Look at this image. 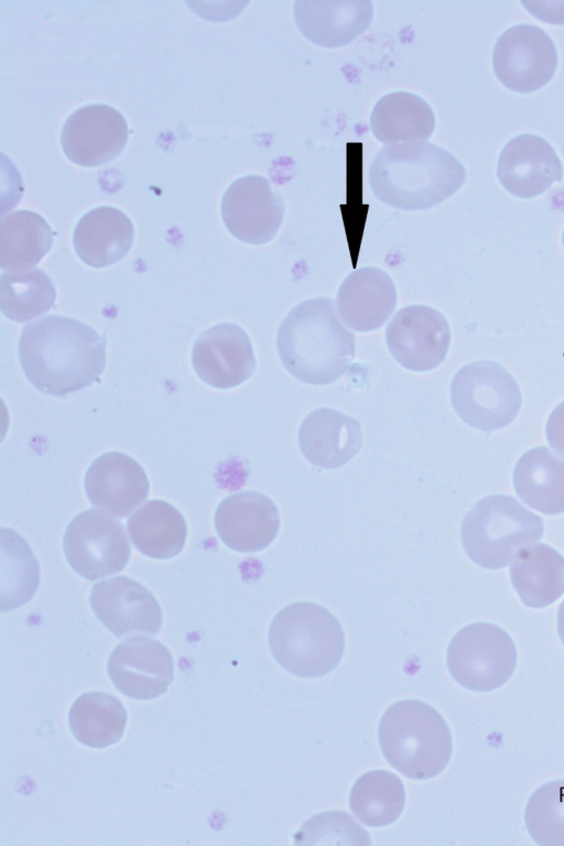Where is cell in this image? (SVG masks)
<instances>
[{"mask_svg":"<svg viewBox=\"0 0 564 846\" xmlns=\"http://www.w3.org/2000/svg\"><path fill=\"white\" fill-rule=\"evenodd\" d=\"M19 358L37 390L64 397L98 381L106 365V341L80 321L50 315L23 328Z\"/></svg>","mask_w":564,"mask_h":846,"instance_id":"cell-1","label":"cell"},{"mask_svg":"<svg viewBox=\"0 0 564 846\" xmlns=\"http://www.w3.org/2000/svg\"><path fill=\"white\" fill-rule=\"evenodd\" d=\"M373 195L403 210H423L455 194L466 180L464 165L447 150L429 141L386 145L368 173Z\"/></svg>","mask_w":564,"mask_h":846,"instance_id":"cell-2","label":"cell"},{"mask_svg":"<svg viewBox=\"0 0 564 846\" xmlns=\"http://www.w3.org/2000/svg\"><path fill=\"white\" fill-rule=\"evenodd\" d=\"M279 357L302 382L325 386L338 380L356 354V337L339 318L332 300L299 303L282 321L276 336Z\"/></svg>","mask_w":564,"mask_h":846,"instance_id":"cell-3","label":"cell"},{"mask_svg":"<svg viewBox=\"0 0 564 846\" xmlns=\"http://www.w3.org/2000/svg\"><path fill=\"white\" fill-rule=\"evenodd\" d=\"M378 739L389 764L415 780L440 774L453 750L445 719L431 705L417 699L390 706L380 719Z\"/></svg>","mask_w":564,"mask_h":846,"instance_id":"cell-4","label":"cell"},{"mask_svg":"<svg viewBox=\"0 0 564 846\" xmlns=\"http://www.w3.org/2000/svg\"><path fill=\"white\" fill-rule=\"evenodd\" d=\"M269 647L278 663L301 677H319L334 670L345 650L336 617L314 603L284 607L269 628Z\"/></svg>","mask_w":564,"mask_h":846,"instance_id":"cell-5","label":"cell"},{"mask_svg":"<svg viewBox=\"0 0 564 846\" xmlns=\"http://www.w3.org/2000/svg\"><path fill=\"white\" fill-rule=\"evenodd\" d=\"M543 519L516 498L491 495L478 500L462 522V544L468 557L488 570L508 566L523 547L538 542Z\"/></svg>","mask_w":564,"mask_h":846,"instance_id":"cell-6","label":"cell"},{"mask_svg":"<svg viewBox=\"0 0 564 846\" xmlns=\"http://www.w3.org/2000/svg\"><path fill=\"white\" fill-rule=\"evenodd\" d=\"M451 401L467 425L492 432L513 422L521 409L522 397L516 379L502 365L478 360L455 373Z\"/></svg>","mask_w":564,"mask_h":846,"instance_id":"cell-7","label":"cell"},{"mask_svg":"<svg viewBox=\"0 0 564 846\" xmlns=\"http://www.w3.org/2000/svg\"><path fill=\"white\" fill-rule=\"evenodd\" d=\"M446 663L453 679L466 690L491 692L513 675L518 652L510 634L497 625L475 622L452 638Z\"/></svg>","mask_w":564,"mask_h":846,"instance_id":"cell-8","label":"cell"},{"mask_svg":"<svg viewBox=\"0 0 564 846\" xmlns=\"http://www.w3.org/2000/svg\"><path fill=\"white\" fill-rule=\"evenodd\" d=\"M63 549L70 567L89 581L122 571L130 557L121 522L97 509L86 510L70 521Z\"/></svg>","mask_w":564,"mask_h":846,"instance_id":"cell-9","label":"cell"},{"mask_svg":"<svg viewBox=\"0 0 564 846\" xmlns=\"http://www.w3.org/2000/svg\"><path fill=\"white\" fill-rule=\"evenodd\" d=\"M496 77L508 89L529 94L545 86L557 67V53L550 35L532 24L506 30L492 52Z\"/></svg>","mask_w":564,"mask_h":846,"instance_id":"cell-10","label":"cell"},{"mask_svg":"<svg viewBox=\"0 0 564 846\" xmlns=\"http://www.w3.org/2000/svg\"><path fill=\"white\" fill-rule=\"evenodd\" d=\"M391 356L403 368L423 372L437 368L446 358L451 329L436 308L413 304L402 307L386 329Z\"/></svg>","mask_w":564,"mask_h":846,"instance_id":"cell-11","label":"cell"},{"mask_svg":"<svg viewBox=\"0 0 564 846\" xmlns=\"http://www.w3.org/2000/svg\"><path fill=\"white\" fill-rule=\"evenodd\" d=\"M284 213L283 198L260 175L236 180L221 199V218L229 232L254 246L268 243L276 236Z\"/></svg>","mask_w":564,"mask_h":846,"instance_id":"cell-12","label":"cell"},{"mask_svg":"<svg viewBox=\"0 0 564 846\" xmlns=\"http://www.w3.org/2000/svg\"><path fill=\"white\" fill-rule=\"evenodd\" d=\"M129 129L124 117L110 106L82 107L65 121L61 144L73 163L96 167L116 159L127 144Z\"/></svg>","mask_w":564,"mask_h":846,"instance_id":"cell-13","label":"cell"},{"mask_svg":"<svg viewBox=\"0 0 564 846\" xmlns=\"http://www.w3.org/2000/svg\"><path fill=\"white\" fill-rule=\"evenodd\" d=\"M108 675L123 695L134 699H152L167 691L174 679L171 652L160 641L133 637L111 652Z\"/></svg>","mask_w":564,"mask_h":846,"instance_id":"cell-14","label":"cell"},{"mask_svg":"<svg viewBox=\"0 0 564 846\" xmlns=\"http://www.w3.org/2000/svg\"><path fill=\"white\" fill-rule=\"evenodd\" d=\"M90 606L99 621L116 637L154 636L162 626V610L155 597L140 583L124 576L94 585Z\"/></svg>","mask_w":564,"mask_h":846,"instance_id":"cell-15","label":"cell"},{"mask_svg":"<svg viewBox=\"0 0 564 846\" xmlns=\"http://www.w3.org/2000/svg\"><path fill=\"white\" fill-rule=\"evenodd\" d=\"M192 364L208 386L230 389L248 380L256 369V357L247 333L237 324L220 323L196 339Z\"/></svg>","mask_w":564,"mask_h":846,"instance_id":"cell-16","label":"cell"},{"mask_svg":"<svg viewBox=\"0 0 564 846\" xmlns=\"http://www.w3.org/2000/svg\"><path fill=\"white\" fill-rule=\"evenodd\" d=\"M500 184L520 198L536 197L563 177V167L553 147L542 137L523 133L502 148L497 167Z\"/></svg>","mask_w":564,"mask_h":846,"instance_id":"cell-17","label":"cell"},{"mask_svg":"<svg viewBox=\"0 0 564 846\" xmlns=\"http://www.w3.org/2000/svg\"><path fill=\"white\" fill-rule=\"evenodd\" d=\"M215 528L229 549L241 553L269 546L280 528L276 506L263 494L243 491L225 498L215 513Z\"/></svg>","mask_w":564,"mask_h":846,"instance_id":"cell-18","label":"cell"},{"mask_svg":"<svg viewBox=\"0 0 564 846\" xmlns=\"http://www.w3.org/2000/svg\"><path fill=\"white\" fill-rule=\"evenodd\" d=\"M93 506L117 517L129 516L149 495V480L130 456L110 452L93 462L85 477Z\"/></svg>","mask_w":564,"mask_h":846,"instance_id":"cell-19","label":"cell"},{"mask_svg":"<svg viewBox=\"0 0 564 846\" xmlns=\"http://www.w3.org/2000/svg\"><path fill=\"white\" fill-rule=\"evenodd\" d=\"M293 15L304 37L335 48L349 44L369 28L373 4L369 0H300L294 2Z\"/></svg>","mask_w":564,"mask_h":846,"instance_id":"cell-20","label":"cell"},{"mask_svg":"<svg viewBox=\"0 0 564 846\" xmlns=\"http://www.w3.org/2000/svg\"><path fill=\"white\" fill-rule=\"evenodd\" d=\"M337 311L346 326L357 332L379 329L398 302L391 276L382 269L362 267L349 273L337 292Z\"/></svg>","mask_w":564,"mask_h":846,"instance_id":"cell-21","label":"cell"},{"mask_svg":"<svg viewBox=\"0 0 564 846\" xmlns=\"http://www.w3.org/2000/svg\"><path fill=\"white\" fill-rule=\"evenodd\" d=\"M299 445L313 465L335 469L348 463L362 446L360 423L337 410L321 408L303 420Z\"/></svg>","mask_w":564,"mask_h":846,"instance_id":"cell-22","label":"cell"},{"mask_svg":"<svg viewBox=\"0 0 564 846\" xmlns=\"http://www.w3.org/2000/svg\"><path fill=\"white\" fill-rule=\"evenodd\" d=\"M134 228L121 210L101 206L85 214L77 223L73 242L77 256L93 268L120 261L131 249Z\"/></svg>","mask_w":564,"mask_h":846,"instance_id":"cell-23","label":"cell"},{"mask_svg":"<svg viewBox=\"0 0 564 846\" xmlns=\"http://www.w3.org/2000/svg\"><path fill=\"white\" fill-rule=\"evenodd\" d=\"M509 576L522 604L545 608L564 594V557L544 543H532L513 557Z\"/></svg>","mask_w":564,"mask_h":846,"instance_id":"cell-24","label":"cell"},{"mask_svg":"<svg viewBox=\"0 0 564 846\" xmlns=\"http://www.w3.org/2000/svg\"><path fill=\"white\" fill-rule=\"evenodd\" d=\"M435 123L429 102L409 91L382 96L375 104L369 120L375 138L387 145L426 141L433 134Z\"/></svg>","mask_w":564,"mask_h":846,"instance_id":"cell-25","label":"cell"},{"mask_svg":"<svg viewBox=\"0 0 564 846\" xmlns=\"http://www.w3.org/2000/svg\"><path fill=\"white\" fill-rule=\"evenodd\" d=\"M513 486L533 510L546 516L564 512V459L546 446L529 449L518 459Z\"/></svg>","mask_w":564,"mask_h":846,"instance_id":"cell-26","label":"cell"},{"mask_svg":"<svg viewBox=\"0 0 564 846\" xmlns=\"http://www.w3.org/2000/svg\"><path fill=\"white\" fill-rule=\"evenodd\" d=\"M135 549L142 554L166 560L177 555L186 541L187 527L181 512L163 500H150L127 521Z\"/></svg>","mask_w":564,"mask_h":846,"instance_id":"cell-27","label":"cell"},{"mask_svg":"<svg viewBox=\"0 0 564 846\" xmlns=\"http://www.w3.org/2000/svg\"><path fill=\"white\" fill-rule=\"evenodd\" d=\"M53 232L46 220L30 210H15L0 221V268L29 270L50 251Z\"/></svg>","mask_w":564,"mask_h":846,"instance_id":"cell-28","label":"cell"},{"mask_svg":"<svg viewBox=\"0 0 564 846\" xmlns=\"http://www.w3.org/2000/svg\"><path fill=\"white\" fill-rule=\"evenodd\" d=\"M127 718V711L117 697L89 692L73 703L68 723L79 742L91 748H106L120 740Z\"/></svg>","mask_w":564,"mask_h":846,"instance_id":"cell-29","label":"cell"},{"mask_svg":"<svg viewBox=\"0 0 564 846\" xmlns=\"http://www.w3.org/2000/svg\"><path fill=\"white\" fill-rule=\"evenodd\" d=\"M405 803L404 787L400 778L387 770L362 774L354 784L349 806L354 815L367 826L382 827L393 823Z\"/></svg>","mask_w":564,"mask_h":846,"instance_id":"cell-30","label":"cell"},{"mask_svg":"<svg viewBox=\"0 0 564 846\" xmlns=\"http://www.w3.org/2000/svg\"><path fill=\"white\" fill-rule=\"evenodd\" d=\"M40 583L39 562L13 530L1 529V611L28 603Z\"/></svg>","mask_w":564,"mask_h":846,"instance_id":"cell-31","label":"cell"},{"mask_svg":"<svg viewBox=\"0 0 564 846\" xmlns=\"http://www.w3.org/2000/svg\"><path fill=\"white\" fill-rule=\"evenodd\" d=\"M56 291L48 275L40 269L0 275V310L8 318L22 323L48 312Z\"/></svg>","mask_w":564,"mask_h":846,"instance_id":"cell-32","label":"cell"},{"mask_svg":"<svg viewBox=\"0 0 564 846\" xmlns=\"http://www.w3.org/2000/svg\"><path fill=\"white\" fill-rule=\"evenodd\" d=\"M524 825L540 846H564V779L533 791L524 809Z\"/></svg>","mask_w":564,"mask_h":846,"instance_id":"cell-33","label":"cell"},{"mask_svg":"<svg viewBox=\"0 0 564 846\" xmlns=\"http://www.w3.org/2000/svg\"><path fill=\"white\" fill-rule=\"evenodd\" d=\"M294 843L370 845L368 833L345 812L315 815L294 835Z\"/></svg>","mask_w":564,"mask_h":846,"instance_id":"cell-34","label":"cell"},{"mask_svg":"<svg viewBox=\"0 0 564 846\" xmlns=\"http://www.w3.org/2000/svg\"><path fill=\"white\" fill-rule=\"evenodd\" d=\"M521 2L538 20L551 24L564 25V1L522 0Z\"/></svg>","mask_w":564,"mask_h":846,"instance_id":"cell-35","label":"cell"},{"mask_svg":"<svg viewBox=\"0 0 564 846\" xmlns=\"http://www.w3.org/2000/svg\"><path fill=\"white\" fill-rule=\"evenodd\" d=\"M545 436L556 455L564 458V401L551 412L545 425Z\"/></svg>","mask_w":564,"mask_h":846,"instance_id":"cell-36","label":"cell"},{"mask_svg":"<svg viewBox=\"0 0 564 846\" xmlns=\"http://www.w3.org/2000/svg\"><path fill=\"white\" fill-rule=\"evenodd\" d=\"M556 625L558 637L564 646V600L558 606Z\"/></svg>","mask_w":564,"mask_h":846,"instance_id":"cell-37","label":"cell"},{"mask_svg":"<svg viewBox=\"0 0 564 846\" xmlns=\"http://www.w3.org/2000/svg\"><path fill=\"white\" fill-rule=\"evenodd\" d=\"M562 242H563V247H564V231H563V236H562Z\"/></svg>","mask_w":564,"mask_h":846,"instance_id":"cell-38","label":"cell"}]
</instances>
